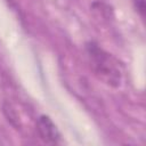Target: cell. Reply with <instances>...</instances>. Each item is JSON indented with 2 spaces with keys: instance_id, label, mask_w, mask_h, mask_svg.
<instances>
[{
  "instance_id": "6da1fadb",
  "label": "cell",
  "mask_w": 146,
  "mask_h": 146,
  "mask_svg": "<svg viewBox=\"0 0 146 146\" xmlns=\"http://www.w3.org/2000/svg\"><path fill=\"white\" fill-rule=\"evenodd\" d=\"M87 54L95 75L111 87H119L122 81V67L119 60L96 43L87 46Z\"/></svg>"
},
{
  "instance_id": "7a4b0ae2",
  "label": "cell",
  "mask_w": 146,
  "mask_h": 146,
  "mask_svg": "<svg viewBox=\"0 0 146 146\" xmlns=\"http://www.w3.org/2000/svg\"><path fill=\"white\" fill-rule=\"evenodd\" d=\"M36 131L40 138L47 144H57L60 140V133L51 121V119L47 115H41L36 121Z\"/></svg>"
},
{
  "instance_id": "3957f363",
  "label": "cell",
  "mask_w": 146,
  "mask_h": 146,
  "mask_svg": "<svg viewBox=\"0 0 146 146\" xmlns=\"http://www.w3.org/2000/svg\"><path fill=\"white\" fill-rule=\"evenodd\" d=\"M132 2H133L136 10L139 13L140 17L144 18V16H145V0H132Z\"/></svg>"
}]
</instances>
